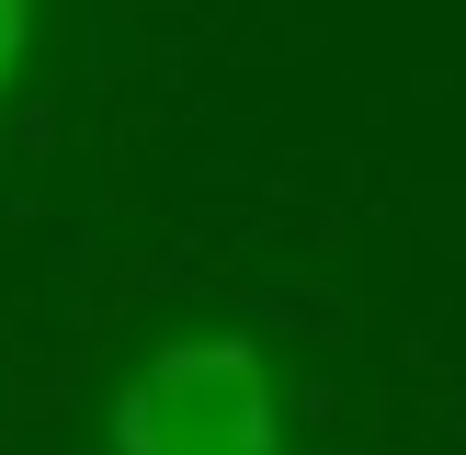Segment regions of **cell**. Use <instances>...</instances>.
Here are the masks:
<instances>
[{
	"instance_id": "cell-2",
	"label": "cell",
	"mask_w": 466,
	"mask_h": 455,
	"mask_svg": "<svg viewBox=\"0 0 466 455\" xmlns=\"http://www.w3.org/2000/svg\"><path fill=\"white\" fill-rule=\"evenodd\" d=\"M23 46H35V0H0V91L23 80Z\"/></svg>"
},
{
	"instance_id": "cell-1",
	"label": "cell",
	"mask_w": 466,
	"mask_h": 455,
	"mask_svg": "<svg viewBox=\"0 0 466 455\" xmlns=\"http://www.w3.org/2000/svg\"><path fill=\"white\" fill-rule=\"evenodd\" d=\"M114 455H285V399H273L262 341L182 330L114 387Z\"/></svg>"
}]
</instances>
